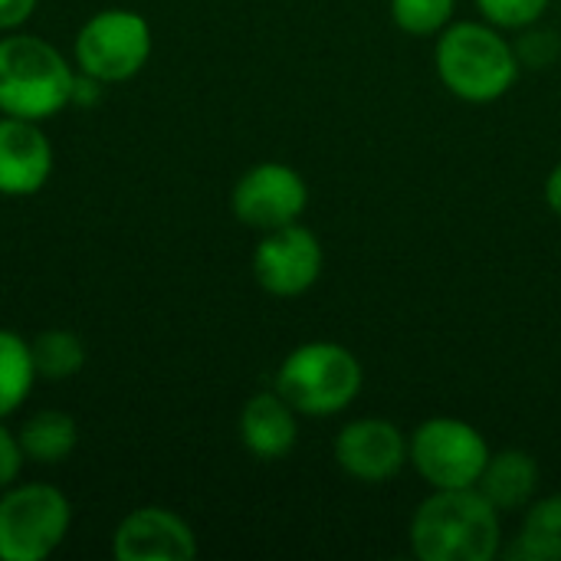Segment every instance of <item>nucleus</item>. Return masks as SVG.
Wrapping results in <instances>:
<instances>
[{
	"label": "nucleus",
	"instance_id": "obj_15",
	"mask_svg": "<svg viewBox=\"0 0 561 561\" xmlns=\"http://www.w3.org/2000/svg\"><path fill=\"white\" fill-rule=\"evenodd\" d=\"M500 556L513 561H561V493L533 500L523 510V526Z\"/></svg>",
	"mask_w": 561,
	"mask_h": 561
},
{
	"label": "nucleus",
	"instance_id": "obj_22",
	"mask_svg": "<svg viewBox=\"0 0 561 561\" xmlns=\"http://www.w3.org/2000/svg\"><path fill=\"white\" fill-rule=\"evenodd\" d=\"M36 10V0H0V33L20 30Z\"/></svg>",
	"mask_w": 561,
	"mask_h": 561
},
{
	"label": "nucleus",
	"instance_id": "obj_4",
	"mask_svg": "<svg viewBox=\"0 0 561 561\" xmlns=\"http://www.w3.org/2000/svg\"><path fill=\"white\" fill-rule=\"evenodd\" d=\"M365 385L362 362L342 342H302L296 345L279 371L273 388L302 414V417H335L342 414Z\"/></svg>",
	"mask_w": 561,
	"mask_h": 561
},
{
	"label": "nucleus",
	"instance_id": "obj_11",
	"mask_svg": "<svg viewBox=\"0 0 561 561\" xmlns=\"http://www.w3.org/2000/svg\"><path fill=\"white\" fill-rule=\"evenodd\" d=\"M112 556L118 561H191L197 556V536L178 513L141 506L115 526Z\"/></svg>",
	"mask_w": 561,
	"mask_h": 561
},
{
	"label": "nucleus",
	"instance_id": "obj_21",
	"mask_svg": "<svg viewBox=\"0 0 561 561\" xmlns=\"http://www.w3.org/2000/svg\"><path fill=\"white\" fill-rule=\"evenodd\" d=\"M23 447H20V437L13 431L3 427L0 421V490L13 486L20 480V470H23Z\"/></svg>",
	"mask_w": 561,
	"mask_h": 561
},
{
	"label": "nucleus",
	"instance_id": "obj_20",
	"mask_svg": "<svg viewBox=\"0 0 561 561\" xmlns=\"http://www.w3.org/2000/svg\"><path fill=\"white\" fill-rule=\"evenodd\" d=\"M552 0H477L486 23L500 30H529L536 26Z\"/></svg>",
	"mask_w": 561,
	"mask_h": 561
},
{
	"label": "nucleus",
	"instance_id": "obj_19",
	"mask_svg": "<svg viewBox=\"0 0 561 561\" xmlns=\"http://www.w3.org/2000/svg\"><path fill=\"white\" fill-rule=\"evenodd\" d=\"M391 20L408 36H437L454 23L457 0H388Z\"/></svg>",
	"mask_w": 561,
	"mask_h": 561
},
{
	"label": "nucleus",
	"instance_id": "obj_14",
	"mask_svg": "<svg viewBox=\"0 0 561 561\" xmlns=\"http://www.w3.org/2000/svg\"><path fill=\"white\" fill-rule=\"evenodd\" d=\"M477 490L503 516L506 513H523L539 493V463H536L533 454H526L519 447H506L500 454H490Z\"/></svg>",
	"mask_w": 561,
	"mask_h": 561
},
{
	"label": "nucleus",
	"instance_id": "obj_16",
	"mask_svg": "<svg viewBox=\"0 0 561 561\" xmlns=\"http://www.w3.org/2000/svg\"><path fill=\"white\" fill-rule=\"evenodd\" d=\"M20 437V447H23V457L33 460V463H43V467H53V463H62L76 444H79V427H76V417H69L66 411H36L23 421V427L16 431Z\"/></svg>",
	"mask_w": 561,
	"mask_h": 561
},
{
	"label": "nucleus",
	"instance_id": "obj_18",
	"mask_svg": "<svg viewBox=\"0 0 561 561\" xmlns=\"http://www.w3.org/2000/svg\"><path fill=\"white\" fill-rule=\"evenodd\" d=\"M30 355H33L36 378H46V381H69L85 365V345L69 329H46V332H39L30 342Z\"/></svg>",
	"mask_w": 561,
	"mask_h": 561
},
{
	"label": "nucleus",
	"instance_id": "obj_3",
	"mask_svg": "<svg viewBox=\"0 0 561 561\" xmlns=\"http://www.w3.org/2000/svg\"><path fill=\"white\" fill-rule=\"evenodd\" d=\"M79 69L43 36H0V115L49 122L72 105Z\"/></svg>",
	"mask_w": 561,
	"mask_h": 561
},
{
	"label": "nucleus",
	"instance_id": "obj_12",
	"mask_svg": "<svg viewBox=\"0 0 561 561\" xmlns=\"http://www.w3.org/2000/svg\"><path fill=\"white\" fill-rule=\"evenodd\" d=\"M53 174V145L43 122L0 115V194L30 197Z\"/></svg>",
	"mask_w": 561,
	"mask_h": 561
},
{
	"label": "nucleus",
	"instance_id": "obj_23",
	"mask_svg": "<svg viewBox=\"0 0 561 561\" xmlns=\"http://www.w3.org/2000/svg\"><path fill=\"white\" fill-rule=\"evenodd\" d=\"M546 204H549V210L561 217V161L549 171V178H546Z\"/></svg>",
	"mask_w": 561,
	"mask_h": 561
},
{
	"label": "nucleus",
	"instance_id": "obj_5",
	"mask_svg": "<svg viewBox=\"0 0 561 561\" xmlns=\"http://www.w3.org/2000/svg\"><path fill=\"white\" fill-rule=\"evenodd\" d=\"M72 506L49 483H13L0 490V561L49 559L69 536Z\"/></svg>",
	"mask_w": 561,
	"mask_h": 561
},
{
	"label": "nucleus",
	"instance_id": "obj_9",
	"mask_svg": "<svg viewBox=\"0 0 561 561\" xmlns=\"http://www.w3.org/2000/svg\"><path fill=\"white\" fill-rule=\"evenodd\" d=\"M325 266V250L319 237L296 224L266 230L263 240L253 250V276L263 293L276 299H296L309 293Z\"/></svg>",
	"mask_w": 561,
	"mask_h": 561
},
{
	"label": "nucleus",
	"instance_id": "obj_8",
	"mask_svg": "<svg viewBox=\"0 0 561 561\" xmlns=\"http://www.w3.org/2000/svg\"><path fill=\"white\" fill-rule=\"evenodd\" d=\"M306 207H309V184L293 164L283 161H260L247 168L230 191L233 217L260 233L296 224L306 214Z\"/></svg>",
	"mask_w": 561,
	"mask_h": 561
},
{
	"label": "nucleus",
	"instance_id": "obj_13",
	"mask_svg": "<svg viewBox=\"0 0 561 561\" xmlns=\"http://www.w3.org/2000/svg\"><path fill=\"white\" fill-rule=\"evenodd\" d=\"M240 440L256 460H283L299 440V411L276 388L260 391L240 411Z\"/></svg>",
	"mask_w": 561,
	"mask_h": 561
},
{
	"label": "nucleus",
	"instance_id": "obj_1",
	"mask_svg": "<svg viewBox=\"0 0 561 561\" xmlns=\"http://www.w3.org/2000/svg\"><path fill=\"white\" fill-rule=\"evenodd\" d=\"M503 513L477 490H431L411 516V549L421 561H493L503 552Z\"/></svg>",
	"mask_w": 561,
	"mask_h": 561
},
{
	"label": "nucleus",
	"instance_id": "obj_6",
	"mask_svg": "<svg viewBox=\"0 0 561 561\" xmlns=\"http://www.w3.org/2000/svg\"><path fill=\"white\" fill-rule=\"evenodd\" d=\"M154 49L151 23L125 7L99 10L82 23L72 46V62L82 76L99 79L102 85L135 79Z\"/></svg>",
	"mask_w": 561,
	"mask_h": 561
},
{
	"label": "nucleus",
	"instance_id": "obj_2",
	"mask_svg": "<svg viewBox=\"0 0 561 561\" xmlns=\"http://www.w3.org/2000/svg\"><path fill=\"white\" fill-rule=\"evenodd\" d=\"M437 79L450 95L470 105L503 99L519 79V53L500 26L486 20H454L437 33Z\"/></svg>",
	"mask_w": 561,
	"mask_h": 561
},
{
	"label": "nucleus",
	"instance_id": "obj_7",
	"mask_svg": "<svg viewBox=\"0 0 561 561\" xmlns=\"http://www.w3.org/2000/svg\"><path fill=\"white\" fill-rule=\"evenodd\" d=\"M408 454L431 490H467L480 483L493 450L470 421L427 417L408 437Z\"/></svg>",
	"mask_w": 561,
	"mask_h": 561
},
{
	"label": "nucleus",
	"instance_id": "obj_10",
	"mask_svg": "<svg viewBox=\"0 0 561 561\" xmlns=\"http://www.w3.org/2000/svg\"><path fill=\"white\" fill-rule=\"evenodd\" d=\"M335 463L345 477L368 483V486H381L391 483L408 463V437L404 431L388 421V417H358L348 421L339 437H335Z\"/></svg>",
	"mask_w": 561,
	"mask_h": 561
},
{
	"label": "nucleus",
	"instance_id": "obj_17",
	"mask_svg": "<svg viewBox=\"0 0 561 561\" xmlns=\"http://www.w3.org/2000/svg\"><path fill=\"white\" fill-rule=\"evenodd\" d=\"M36 368L30 342L10 329H0V421L10 417L33 391Z\"/></svg>",
	"mask_w": 561,
	"mask_h": 561
}]
</instances>
